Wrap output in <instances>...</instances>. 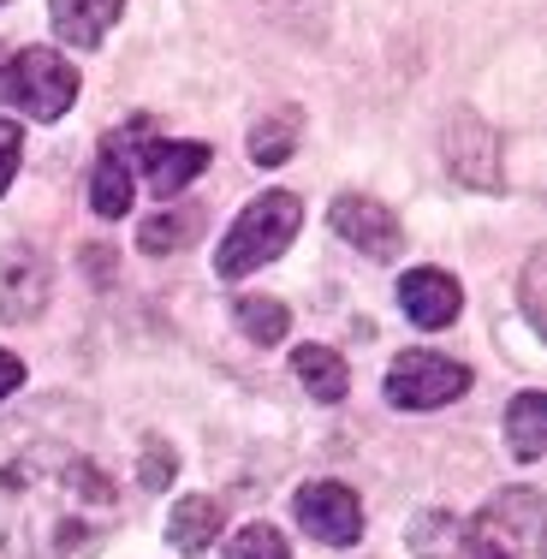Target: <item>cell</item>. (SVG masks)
Wrapping results in <instances>:
<instances>
[{
	"label": "cell",
	"instance_id": "cell-1",
	"mask_svg": "<svg viewBox=\"0 0 547 559\" xmlns=\"http://www.w3.org/2000/svg\"><path fill=\"white\" fill-rule=\"evenodd\" d=\"M114 483L78 452H19L0 471V542L24 559H60L102 536L114 518Z\"/></svg>",
	"mask_w": 547,
	"mask_h": 559
},
{
	"label": "cell",
	"instance_id": "cell-2",
	"mask_svg": "<svg viewBox=\"0 0 547 559\" xmlns=\"http://www.w3.org/2000/svg\"><path fill=\"white\" fill-rule=\"evenodd\" d=\"M417 559H542V495L536 488H506L476 518L423 512L411 524Z\"/></svg>",
	"mask_w": 547,
	"mask_h": 559
},
{
	"label": "cell",
	"instance_id": "cell-3",
	"mask_svg": "<svg viewBox=\"0 0 547 559\" xmlns=\"http://www.w3.org/2000/svg\"><path fill=\"white\" fill-rule=\"evenodd\" d=\"M298 221H304V209H298V197H292V191H262L257 203H245V215L233 221V233L221 238L215 274L221 280H245L250 269L274 262L280 250L298 238Z\"/></svg>",
	"mask_w": 547,
	"mask_h": 559
},
{
	"label": "cell",
	"instance_id": "cell-4",
	"mask_svg": "<svg viewBox=\"0 0 547 559\" xmlns=\"http://www.w3.org/2000/svg\"><path fill=\"white\" fill-rule=\"evenodd\" d=\"M0 96L12 102V108H24V119H60L66 108L78 102V72L66 66L55 48H24V55L7 60V72H0Z\"/></svg>",
	"mask_w": 547,
	"mask_h": 559
},
{
	"label": "cell",
	"instance_id": "cell-5",
	"mask_svg": "<svg viewBox=\"0 0 547 559\" xmlns=\"http://www.w3.org/2000/svg\"><path fill=\"white\" fill-rule=\"evenodd\" d=\"M464 388H471V369L452 364V357L440 352H405L393 357V369H387L381 393L393 411H435V405H452Z\"/></svg>",
	"mask_w": 547,
	"mask_h": 559
},
{
	"label": "cell",
	"instance_id": "cell-6",
	"mask_svg": "<svg viewBox=\"0 0 547 559\" xmlns=\"http://www.w3.org/2000/svg\"><path fill=\"white\" fill-rule=\"evenodd\" d=\"M447 167L452 179L476 185V191H500L506 173H500V138H494L488 119H476L471 108H459L447 119Z\"/></svg>",
	"mask_w": 547,
	"mask_h": 559
},
{
	"label": "cell",
	"instance_id": "cell-7",
	"mask_svg": "<svg viewBox=\"0 0 547 559\" xmlns=\"http://www.w3.org/2000/svg\"><path fill=\"white\" fill-rule=\"evenodd\" d=\"M150 126L155 119H131V126H119L108 143H102V162L90 173V203H96L102 221H119L131 215V143H150Z\"/></svg>",
	"mask_w": 547,
	"mask_h": 559
},
{
	"label": "cell",
	"instance_id": "cell-8",
	"mask_svg": "<svg viewBox=\"0 0 547 559\" xmlns=\"http://www.w3.org/2000/svg\"><path fill=\"white\" fill-rule=\"evenodd\" d=\"M298 524L316 542H328V548H352L364 536V500L345 483H310L298 488Z\"/></svg>",
	"mask_w": 547,
	"mask_h": 559
},
{
	"label": "cell",
	"instance_id": "cell-9",
	"mask_svg": "<svg viewBox=\"0 0 547 559\" xmlns=\"http://www.w3.org/2000/svg\"><path fill=\"white\" fill-rule=\"evenodd\" d=\"M328 221H333V233H340L345 245H357L364 257H381V262H393L399 245H405V226H399L393 209L376 203V197H352V191L333 197Z\"/></svg>",
	"mask_w": 547,
	"mask_h": 559
},
{
	"label": "cell",
	"instance_id": "cell-10",
	"mask_svg": "<svg viewBox=\"0 0 547 559\" xmlns=\"http://www.w3.org/2000/svg\"><path fill=\"white\" fill-rule=\"evenodd\" d=\"M48 304V262L36 250H0V322H31Z\"/></svg>",
	"mask_w": 547,
	"mask_h": 559
},
{
	"label": "cell",
	"instance_id": "cell-11",
	"mask_svg": "<svg viewBox=\"0 0 547 559\" xmlns=\"http://www.w3.org/2000/svg\"><path fill=\"white\" fill-rule=\"evenodd\" d=\"M399 304H405V316L417 328H452L464 310V292H459V280L440 269H411V274H399Z\"/></svg>",
	"mask_w": 547,
	"mask_h": 559
},
{
	"label": "cell",
	"instance_id": "cell-12",
	"mask_svg": "<svg viewBox=\"0 0 547 559\" xmlns=\"http://www.w3.org/2000/svg\"><path fill=\"white\" fill-rule=\"evenodd\" d=\"M126 0H48V19H55V36L72 48H102V36L119 24Z\"/></svg>",
	"mask_w": 547,
	"mask_h": 559
},
{
	"label": "cell",
	"instance_id": "cell-13",
	"mask_svg": "<svg viewBox=\"0 0 547 559\" xmlns=\"http://www.w3.org/2000/svg\"><path fill=\"white\" fill-rule=\"evenodd\" d=\"M203 167H209V143H150L143 150V179H150L155 197H179Z\"/></svg>",
	"mask_w": 547,
	"mask_h": 559
},
{
	"label": "cell",
	"instance_id": "cell-14",
	"mask_svg": "<svg viewBox=\"0 0 547 559\" xmlns=\"http://www.w3.org/2000/svg\"><path fill=\"white\" fill-rule=\"evenodd\" d=\"M215 536H221V506L209 500V495H191V500L173 506V518H167V542H173L179 554H203V548H215Z\"/></svg>",
	"mask_w": 547,
	"mask_h": 559
},
{
	"label": "cell",
	"instance_id": "cell-15",
	"mask_svg": "<svg viewBox=\"0 0 547 559\" xmlns=\"http://www.w3.org/2000/svg\"><path fill=\"white\" fill-rule=\"evenodd\" d=\"M197 233H203V209L185 203V209H162V215L143 221L138 226V245L150 250V257H173V250H185Z\"/></svg>",
	"mask_w": 547,
	"mask_h": 559
},
{
	"label": "cell",
	"instance_id": "cell-16",
	"mask_svg": "<svg viewBox=\"0 0 547 559\" xmlns=\"http://www.w3.org/2000/svg\"><path fill=\"white\" fill-rule=\"evenodd\" d=\"M506 441L524 464H536L547 452V399L542 393H518L512 411H506Z\"/></svg>",
	"mask_w": 547,
	"mask_h": 559
},
{
	"label": "cell",
	"instance_id": "cell-17",
	"mask_svg": "<svg viewBox=\"0 0 547 559\" xmlns=\"http://www.w3.org/2000/svg\"><path fill=\"white\" fill-rule=\"evenodd\" d=\"M292 364H298V381L310 388V399H322V405H340L345 388H352V376H345L340 352H328V345H304Z\"/></svg>",
	"mask_w": 547,
	"mask_h": 559
},
{
	"label": "cell",
	"instance_id": "cell-18",
	"mask_svg": "<svg viewBox=\"0 0 547 559\" xmlns=\"http://www.w3.org/2000/svg\"><path fill=\"white\" fill-rule=\"evenodd\" d=\"M292 150H298V114H292V108H280V114H269V119L250 126V155H257L262 167H280Z\"/></svg>",
	"mask_w": 547,
	"mask_h": 559
},
{
	"label": "cell",
	"instance_id": "cell-19",
	"mask_svg": "<svg viewBox=\"0 0 547 559\" xmlns=\"http://www.w3.org/2000/svg\"><path fill=\"white\" fill-rule=\"evenodd\" d=\"M233 316H238V328H245V340H257V345H280L292 328V316L280 298H238Z\"/></svg>",
	"mask_w": 547,
	"mask_h": 559
},
{
	"label": "cell",
	"instance_id": "cell-20",
	"mask_svg": "<svg viewBox=\"0 0 547 559\" xmlns=\"http://www.w3.org/2000/svg\"><path fill=\"white\" fill-rule=\"evenodd\" d=\"M226 559H292V554H286L274 524H245L233 536V548H226Z\"/></svg>",
	"mask_w": 547,
	"mask_h": 559
},
{
	"label": "cell",
	"instance_id": "cell-21",
	"mask_svg": "<svg viewBox=\"0 0 547 559\" xmlns=\"http://www.w3.org/2000/svg\"><path fill=\"white\" fill-rule=\"evenodd\" d=\"M173 476H179V459H173V447L150 441V447H143V488H155V495H162Z\"/></svg>",
	"mask_w": 547,
	"mask_h": 559
},
{
	"label": "cell",
	"instance_id": "cell-22",
	"mask_svg": "<svg viewBox=\"0 0 547 559\" xmlns=\"http://www.w3.org/2000/svg\"><path fill=\"white\" fill-rule=\"evenodd\" d=\"M19 155H24V126L0 119V197L12 191V173H19Z\"/></svg>",
	"mask_w": 547,
	"mask_h": 559
},
{
	"label": "cell",
	"instance_id": "cell-23",
	"mask_svg": "<svg viewBox=\"0 0 547 559\" xmlns=\"http://www.w3.org/2000/svg\"><path fill=\"white\" fill-rule=\"evenodd\" d=\"M542 269H547V250H536L530 269H524V310H530V322H536V328H542Z\"/></svg>",
	"mask_w": 547,
	"mask_h": 559
},
{
	"label": "cell",
	"instance_id": "cell-24",
	"mask_svg": "<svg viewBox=\"0 0 547 559\" xmlns=\"http://www.w3.org/2000/svg\"><path fill=\"white\" fill-rule=\"evenodd\" d=\"M19 388H24V364L12 352H0V399H12Z\"/></svg>",
	"mask_w": 547,
	"mask_h": 559
},
{
	"label": "cell",
	"instance_id": "cell-25",
	"mask_svg": "<svg viewBox=\"0 0 547 559\" xmlns=\"http://www.w3.org/2000/svg\"><path fill=\"white\" fill-rule=\"evenodd\" d=\"M0 72H7V55H0Z\"/></svg>",
	"mask_w": 547,
	"mask_h": 559
}]
</instances>
